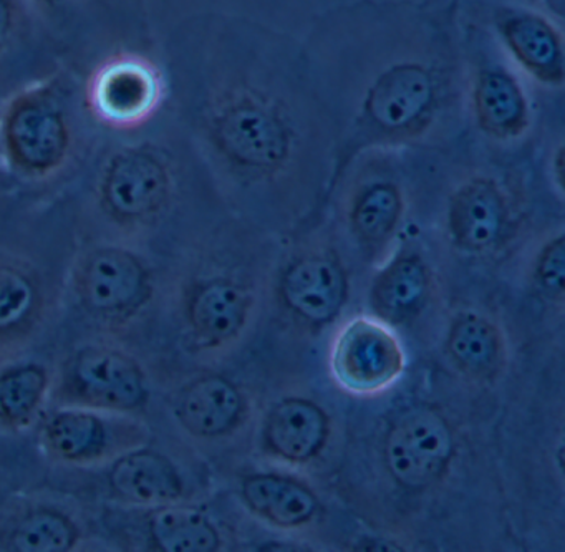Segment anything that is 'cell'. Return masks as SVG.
Instances as JSON below:
<instances>
[{"label": "cell", "instance_id": "cell-27", "mask_svg": "<svg viewBox=\"0 0 565 552\" xmlns=\"http://www.w3.org/2000/svg\"><path fill=\"white\" fill-rule=\"evenodd\" d=\"M537 280L548 296L562 299L565 284L564 237L548 243L539 256Z\"/></svg>", "mask_w": 565, "mask_h": 552}, {"label": "cell", "instance_id": "cell-9", "mask_svg": "<svg viewBox=\"0 0 565 552\" xmlns=\"http://www.w3.org/2000/svg\"><path fill=\"white\" fill-rule=\"evenodd\" d=\"M403 369V352L395 337L379 323L355 320L337 340L333 370L353 392H376L396 379Z\"/></svg>", "mask_w": 565, "mask_h": 552}, {"label": "cell", "instance_id": "cell-17", "mask_svg": "<svg viewBox=\"0 0 565 552\" xmlns=\"http://www.w3.org/2000/svg\"><path fill=\"white\" fill-rule=\"evenodd\" d=\"M81 539V526L51 506L25 509L0 524V551L71 552Z\"/></svg>", "mask_w": 565, "mask_h": 552}, {"label": "cell", "instance_id": "cell-29", "mask_svg": "<svg viewBox=\"0 0 565 552\" xmlns=\"http://www.w3.org/2000/svg\"><path fill=\"white\" fill-rule=\"evenodd\" d=\"M35 4L41 6L45 9H58L64 6L71 4L74 0H34Z\"/></svg>", "mask_w": 565, "mask_h": 552}, {"label": "cell", "instance_id": "cell-2", "mask_svg": "<svg viewBox=\"0 0 565 552\" xmlns=\"http://www.w3.org/2000/svg\"><path fill=\"white\" fill-rule=\"evenodd\" d=\"M207 141L241 170L270 173L289 160L294 131L282 108L253 87L224 88L204 117Z\"/></svg>", "mask_w": 565, "mask_h": 552}, {"label": "cell", "instance_id": "cell-4", "mask_svg": "<svg viewBox=\"0 0 565 552\" xmlns=\"http://www.w3.org/2000/svg\"><path fill=\"white\" fill-rule=\"evenodd\" d=\"M167 81L151 59L118 52L97 65L85 84L84 104L90 117L114 131L147 127L163 107Z\"/></svg>", "mask_w": 565, "mask_h": 552}, {"label": "cell", "instance_id": "cell-21", "mask_svg": "<svg viewBox=\"0 0 565 552\" xmlns=\"http://www.w3.org/2000/svg\"><path fill=\"white\" fill-rule=\"evenodd\" d=\"M148 544L160 552H214L221 548L216 526L190 506H157L147 516Z\"/></svg>", "mask_w": 565, "mask_h": 552}, {"label": "cell", "instance_id": "cell-1", "mask_svg": "<svg viewBox=\"0 0 565 552\" xmlns=\"http://www.w3.org/2000/svg\"><path fill=\"white\" fill-rule=\"evenodd\" d=\"M77 135L58 77L14 92L0 110V151L24 180L57 177L75 153Z\"/></svg>", "mask_w": 565, "mask_h": 552}, {"label": "cell", "instance_id": "cell-5", "mask_svg": "<svg viewBox=\"0 0 565 552\" xmlns=\"http://www.w3.org/2000/svg\"><path fill=\"white\" fill-rule=\"evenodd\" d=\"M72 289L88 316L107 323L127 322L153 299V270L127 247L95 246L78 259Z\"/></svg>", "mask_w": 565, "mask_h": 552}, {"label": "cell", "instance_id": "cell-24", "mask_svg": "<svg viewBox=\"0 0 565 552\" xmlns=\"http://www.w3.org/2000/svg\"><path fill=\"white\" fill-rule=\"evenodd\" d=\"M51 376L39 363L0 373V426L18 432L34 422L47 396Z\"/></svg>", "mask_w": 565, "mask_h": 552}, {"label": "cell", "instance_id": "cell-15", "mask_svg": "<svg viewBox=\"0 0 565 552\" xmlns=\"http://www.w3.org/2000/svg\"><path fill=\"white\" fill-rule=\"evenodd\" d=\"M47 290L32 264L0 257V343L28 337L44 317Z\"/></svg>", "mask_w": 565, "mask_h": 552}, {"label": "cell", "instance_id": "cell-23", "mask_svg": "<svg viewBox=\"0 0 565 552\" xmlns=\"http://www.w3.org/2000/svg\"><path fill=\"white\" fill-rule=\"evenodd\" d=\"M429 274L416 256L393 261L380 273L372 289V302L380 316L405 320L415 316L428 299Z\"/></svg>", "mask_w": 565, "mask_h": 552}, {"label": "cell", "instance_id": "cell-20", "mask_svg": "<svg viewBox=\"0 0 565 552\" xmlns=\"http://www.w3.org/2000/svg\"><path fill=\"white\" fill-rule=\"evenodd\" d=\"M45 448L65 463L97 461L107 455L111 436L105 420L92 412L64 410L45 420L42 426Z\"/></svg>", "mask_w": 565, "mask_h": 552}, {"label": "cell", "instance_id": "cell-11", "mask_svg": "<svg viewBox=\"0 0 565 552\" xmlns=\"http://www.w3.org/2000/svg\"><path fill=\"white\" fill-rule=\"evenodd\" d=\"M111 492L130 505H173L184 492L177 466L163 453L151 448L134 449L111 463L107 475Z\"/></svg>", "mask_w": 565, "mask_h": 552}, {"label": "cell", "instance_id": "cell-25", "mask_svg": "<svg viewBox=\"0 0 565 552\" xmlns=\"http://www.w3.org/2000/svg\"><path fill=\"white\" fill-rule=\"evenodd\" d=\"M448 352L465 372L486 376L498 369L501 340L495 327L484 317L465 314L449 330Z\"/></svg>", "mask_w": 565, "mask_h": 552}, {"label": "cell", "instance_id": "cell-12", "mask_svg": "<svg viewBox=\"0 0 565 552\" xmlns=\"http://www.w3.org/2000/svg\"><path fill=\"white\" fill-rule=\"evenodd\" d=\"M508 208L501 190L491 180H472L456 191L449 204L448 224L461 250L482 253L498 243Z\"/></svg>", "mask_w": 565, "mask_h": 552}, {"label": "cell", "instance_id": "cell-18", "mask_svg": "<svg viewBox=\"0 0 565 552\" xmlns=\"http://www.w3.org/2000/svg\"><path fill=\"white\" fill-rule=\"evenodd\" d=\"M501 34L519 64L542 84L564 82L561 39L535 14H515L501 24Z\"/></svg>", "mask_w": 565, "mask_h": 552}, {"label": "cell", "instance_id": "cell-22", "mask_svg": "<svg viewBox=\"0 0 565 552\" xmlns=\"http://www.w3.org/2000/svg\"><path fill=\"white\" fill-rule=\"evenodd\" d=\"M243 496L254 512L284 528L310 521L319 508L316 495L307 486L277 475L244 479Z\"/></svg>", "mask_w": 565, "mask_h": 552}, {"label": "cell", "instance_id": "cell-8", "mask_svg": "<svg viewBox=\"0 0 565 552\" xmlns=\"http://www.w3.org/2000/svg\"><path fill=\"white\" fill-rule=\"evenodd\" d=\"M438 88L431 68L402 62L383 72L366 92V118L385 134H413L431 118Z\"/></svg>", "mask_w": 565, "mask_h": 552}, {"label": "cell", "instance_id": "cell-10", "mask_svg": "<svg viewBox=\"0 0 565 552\" xmlns=\"http://www.w3.org/2000/svg\"><path fill=\"white\" fill-rule=\"evenodd\" d=\"M345 270L339 261L309 256L294 263L280 280V296L300 319L327 323L335 319L347 299Z\"/></svg>", "mask_w": 565, "mask_h": 552}, {"label": "cell", "instance_id": "cell-28", "mask_svg": "<svg viewBox=\"0 0 565 552\" xmlns=\"http://www.w3.org/2000/svg\"><path fill=\"white\" fill-rule=\"evenodd\" d=\"M24 25L22 0H0V61L14 49Z\"/></svg>", "mask_w": 565, "mask_h": 552}, {"label": "cell", "instance_id": "cell-6", "mask_svg": "<svg viewBox=\"0 0 565 552\" xmlns=\"http://www.w3.org/2000/svg\"><path fill=\"white\" fill-rule=\"evenodd\" d=\"M61 396L68 403L111 412H137L150 400L140 363L110 347H85L62 369Z\"/></svg>", "mask_w": 565, "mask_h": 552}, {"label": "cell", "instance_id": "cell-13", "mask_svg": "<svg viewBox=\"0 0 565 552\" xmlns=\"http://www.w3.org/2000/svg\"><path fill=\"white\" fill-rule=\"evenodd\" d=\"M239 389L226 376L206 375L193 380L178 395L174 415L180 425L200 438L226 435L243 415Z\"/></svg>", "mask_w": 565, "mask_h": 552}, {"label": "cell", "instance_id": "cell-16", "mask_svg": "<svg viewBox=\"0 0 565 552\" xmlns=\"http://www.w3.org/2000/svg\"><path fill=\"white\" fill-rule=\"evenodd\" d=\"M329 420L316 403L287 399L267 416L264 438L276 455L289 461H307L326 445Z\"/></svg>", "mask_w": 565, "mask_h": 552}, {"label": "cell", "instance_id": "cell-7", "mask_svg": "<svg viewBox=\"0 0 565 552\" xmlns=\"http://www.w3.org/2000/svg\"><path fill=\"white\" fill-rule=\"evenodd\" d=\"M452 453L451 426L431 406L405 410L386 433V466L396 482L413 491L435 485L448 469Z\"/></svg>", "mask_w": 565, "mask_h": 552}, {"label": "cell", "instance_id": "cell-19", "mask_svg": "<svg viewBox=\"0 0 565 552\" xmlns=\"http://www.w3.org/2000/svg\"><path fill=\"white\" fill-rule=\"evenodd\" d=\"M472 100L479 127L492 137H518L527 127V98L508 72H482L476 81Z\"/></svg>", "mask_w": 565, "mask_h": 552}, {"label": "cell", "instance_id": "cell-26", "mask_svg": "<svg viewBox=\"0 0 565 552\" xmlns=\"http://www.w3.org/2000/svg\"><path fill=\"white\" fill-rule=\"evenodd\" d=\"M402 210V194L395 184H372L355 201L352 211L353 231L363 243H382L395 231Z\"/></svg>", "mask_w": 565, "mask_h": 552}, {"label": "cell", "instance_id": "cell-3", "mask_svg": "<svg viewBox=\"0 0 565 552\" xmlns=\"http://www.w3.org/2000/svg\"><path fill=\"white\" fill-rule=\"evenodd\" d=\"M173 191V168L157 145H125L102 168L98 206L118 227L143 230L167 213Z\"/></svg>", "mask_w": 565, "mask_h": 552}, {"label": "cell", "instance_id": "cell-14", "mask_svg": "<svg viewBox=\"0 0 565 552\" xmlns=\"http://www.w3.org/2000/svg\"><path fill=\"white\" fill-rule=\"evenodd\" d=\"M250 297L233 280L216 277L188 294L186 317L200 342L220 346L236 337L249 314Z\"/></svg>", "mask_w": 565, "mask_h": 552}]
</instances>
